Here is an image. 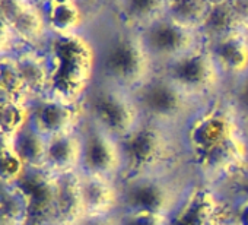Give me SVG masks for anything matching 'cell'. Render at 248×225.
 <instances>
[{
    "mask_svg": "<svg viewBox=\"0 0 248 225\" xmlns=\"http://www.w3.org/2000/svg\"><path fill=\"white\" fill-rule=\"evenodd\" d=\"M89 34L96 46V79L136 92L156 73L158 66L136 31L98 21Z\"/></svg>",
    "mask_w": 248,
    "mask_h": 225,
    "instance_id": "obj_1",
    "label": "cell"
},
{
    "mask_svg": "<svg viewBox=\"0 0 248 225\" xmlns=\"http://www.w3.org/2000/svg\"><path fill=\"white\" fill-rule=\"evenodd\" d=\"M120 142L126 167L124 176L152 173L178 174L180 164H187L178 132L149 120H143Z\"/></svg>",
    "mask_w": 248,
    "mask_h": 225,
    "instance_id": "obj_2",
    "label": "cell"
},
{
    "mask_svg": "<svg viewBox=\"0 0 248 225\" xmlns=\"http://www.w3.org/2000/svg\"><path fill=\"white\" fill-rule=\"evenodd\" d=\"M54 79L51 95L72 102H83L96 80V46L89 34L70 38H51Z\"/></svg>",
    "mask_w": 248,
    "mask_h": 225,
    "instance_id": "obj_3",
    "label": "cell"
},
{
    "mask_svg": "<svg viewBox=\"0 0 248 225\" xmlns=\"http://www.w3.org/2000/svg\"><path fill=\"white\" fill-rule=\"evenodd\" d=\"M247 132V128L226 95L200 105L180 129V142L187 164L217 144Z\"/></svg>",
    "mask_w": 248,
    "mask_h": 225,
    "instance_id": "obj_4",
    "label": "cell"
},
{
    "mask_svg": "<svg viewBox=\"0 0 248 225\" xmlns=\"http://www.w3.org/2000/svg\"><path fill=\"white\" fill-rule=\"evenodd\" d=\"M83 105L86 120L120 141L145 120L135 92L98 79L88 91Z\"/></svg>",
    "mask_w": 248,
    "mask_h": 225,
    "instance_id": "obj_5",
    "label": "cell"
},
{
    "mask_svg": "<svg viewBox=\"0 0 248 225\" xmlns=\"http://www.w3.org/2000/svg\"><path fill=\"white\" fill-rule=\"evenodd\" d=\"M118 183L120 210H142L171 216L191 181H183L177 173H152L124 176Z\"/></svg>",
    "mask_w": 248,
    "mask_h": 225,
    "instance_id": "obj_6",
    "label": "cell"
},
{
    "mask_svg": "<svg viewBox=\"0 0 248 225\" xmlns=\"http://www.w3.org/2000/svg\"><path fill=\"white\" fill-rule=\"evenodd\" d=\"M158 72L171 79L200 105L225 95L228 88L225 76L204 44Z\"/></svg>",
    "mask_w": 248,
    "mask_h": 225,
    "instance_id": "obj_7",
    "label": "cell"
},
{
    "mask_svg": "<svg viewBox=\"0 0 248 225\" xmlns=\"http://www.w3.org/2000/svg\"><path fill=\"white\" fill-rule=\"evenodd\" d=\"M135 94L145 120L177 132H180L188 117L200 107V104L161 72Z\"/></svg>",
    "mask_w": 248,
    "mask_h": 225,
    "instance_id": "obj_8",
    "label": "cell"
},
{
    "mask_svg": "<svg viewBox=\"0 0 248 225\" xmlns=\"http://www.w3.org/2000/svg\"><path fill=\"white\" fill-rule=\"evenodd\" d=\"M196 180L209 186L232 183L248 168V133L242 132L188 162Z\"/></svg>",
    "mask_w": 248,
    "mask_h": 225,
    "instance_id": "obj_9",
    "label": "cell"
},
{
    "mask_svg": "<svg viewBox=\"0 0 248 225\" xmlns=\"http://www.w3.org/2000/svg\"><path fill=\"white\" fill-rule=\"evenodd\" d=\"M80 135L82 161L79 173L120 181L126 170L120 139L89 120H85Z\"/></svg>",
    "mask_w": 248,
    "mask_h": 225,
    "instance_id": "obj_10",
    "label": "cell"
},
{
    "mask_svg": "<svg viewBox=\"0 0 248 225\" xmlns=\"http://www.w3.org/2000/svg\"><path fill=\"white\" fill-rule=\"evenodd\" d=\"M229 221V200L215 186L191 181L180 205L170 216V225H225Z\"/></svg>",
    "mask_w": 248,
    "mask_h": 225,
    "instance_id": "obj_11",
    "label": "cell"
},
{
    "mask_svg": "<svg viewBox=\"0 0 248 225\" xmlns=\"http://www.w3.org/2000/svg\"><path fill=\"white\" fill-rule=\"evenodd\" d=\"M158 70L203 46L200 32L181 27L164 16L139 32Z\"/></svg>",
    "mask_w": 248,
    "mask_h": 225,
    "instance_id": "obj_12",
    "label": "cell"
},
{
    "mask_svg": "<svg viewBox=\"0 0 248 225\" xmlns=\"http://www.w3.org/2000/svg\"><path fill=\"white\" fill-rule=\"evenodd\" d=\"M30 120L50 139L80 130L86 120V111L83 102H72L48 94L31 101Z\"/></svg>",
    "mask_w": 248,
    "mask_h": 225,
    "instance_id": "obj_13",
    "label": "cell"
},
{
    "mask_svg": "<svg viewBox=\"0 0 248 225\" xmlns=\"http://www.w3.org/2000/svg\"><path fill=\"white\" fill-rule=\"evenodd\" d=\"M51 38H70L91 34L101 16V3L76 0H46L41 2Z\"/></svg>",
    "mask_w": 248,
    "mask_h": 225,
    "instance_id": "obj_14",
    "label": "cell"
},
{
    "mask_svg": "<svg viewBox=\"0 0 248 225\" xmlns=\"http://www.w3.org/2000/svg\"><path fill=\"white\" fill-rule=\"evenodd\" d=\"M0 11L9 24L18 47H48L51 35L46 22L41 2L8 0V2H0Z\"/></svg>",
    "mask_w": 248,
    "mask_h": 225,
    "instance_id": "obj_15",
    "label": "cell"
},
{
    "mask_svg": "<svg viewBox=\"0 0 248 225\" xmlns=\"http://www.w3.org/2000/svg\"><path fill=\"white\" fill-rule=\"evenodd\" d=\"M11 57L31 101L46 96L51 92L54 66L48 47L32 48L21 46L11 51Z\"/></svg>",
    "mask_w": 248,
    "mask_h": 225,
    "instance_id": "obj_16",
    "label": "cell"
},
{
    "mask_svg": "<svg viewBox=\"0 0 248 225\" xmlns=\"http://www.w3.org/2000/svg\"><path fill=\"white\" fill-rule=\"evenodd\" d=\"M168 0H123L101 3L99 21L140 32L167 14Z\"/></svg>",
    "mask_w": 248,
    "mask_h": 225,
    "instance_id": "obj_17",
    "label": "cell"
},
{
    "mask_svg": "<svg viewBox=\"0 0 248 225\" xmlns=\"http://www.w3.org/2000/svg\"><path fill=\"white\" fill-rule=\"evenodd\" d=\"M228 85L248 72V31H236L204 43Z\"/></svg>",
    "mask_w": 248,
    "mask_h": 225,
    "instance_id": "obj_18",
    "label": "cell"
},
{
    "mask_svg": "<svg viewBox=\"0 0 248 225\" xmlns=\"http://www.w3.org/2000/svg\"><path fill=\"white\" fill-rule=\"evenodd\" d=\"M85 215H114L121 209L120 183L117 180L79 173Z\"/></svg>",
    "mask_w": 248,
    "mask_h": 225,
    "instance_id": "obj_19",
    "label": "cell"
},
{
    "mask_svg": "<svg viewBox=\"0 0 248 225\" xmlns=\"http://www.w3.org/2000/svg\"><path fill=\"white\" fill-rule=\"evenodd\" d=\"M82 135L80 130L48 139L46 168L53 176L62 177L80 171Z\"/></svg>",
    "mask_w": 248,
    "mask_h": 225,
    "instance_id": "obj_20",
    "label": "cell"
},
{
    "mask_svg": "<svg viewBox=\"0 0 248 225\" xmlns=\"http://www.w3.org/2000/svg\"><path fill=\"white\" fill-rule=\"evenodd\" d=\"M236 31H242V27L232 6V0H212L209 2V9L200 28L203 43L222 38Z\"/></svg>",
    "mask_w": 248,
    "mask_h": 225,
    "instance_id": "obj_21",
    "label": "cell"
},
{
    "mask_svg": "<svg viewBox=\"0 0 248 225\" xmlns=\"http://www.w3.org/2000/svg\"><path fill=\"white\" fill-rule=\"evenodd\" d=\"M48 138H46L32 123H28L14 136V149L24 161L27 170H44Z\"/></svg>",
    "mask_w": 248,
    "mask_h": 225,
    "instance_id": "obj_22",
    "label": "cell"
},
{
    "mask_svg": "<svg viewBox=\"0 0 248 225\" xmlns=\"http://www.w3.org/2000/svg\"><path fill=\"white\" fill-rule=\"evenodd\" d=\"M209 9L206 0H168L165 16L188 30L200 32Z\"/></svg>",
    "mask_w": 248,
    "mask_h": 225,
    "instance_id": "obj_23",
    "label": "cell"
},
{
    "mask_svg": "<svg viewBox=\"0 0 248 225\" xmlns=\"http://www.w3.org/2000/svg\"><path fill=\"white\" fill-rule=\"evenodd\" d=\"M30 218V202L19 186L0 187V222L12 225Z\"/></svg>",
    "mask_w": 248,
    "mask_h": 225,
    "instance_id": "obj_24",
    "label": "cell"
},
{
    "mask_svg": "<svg viewBox=\"0 0 248 225\" xmlns=\"http://www.w3.org/2000/svg\"><path fill=\"white\" fill-rule=\"evenodd\" d=\"M31 102L15 101L0 111V132L15 136L30 120Z\"/></svg>",
    "mask_w": 248,
    "mask_h": 225,
    "instance_id": "obj_25",
    "label": "cell"
},
{
    "mask_svg": "<svg viewBox=\"0 0 248 225\" xmlns=\"http://www.w3.org/2000/svg\"><path fill=\"white\" fill-rule=\"evenodd\" d=\"M27 173V167L14 146L0 154V187L16 186Z\"/></svg>",
    "mask_w": 248,
    "mask_h": 225,
    "instance_id": "obj_26",
    "label": "cell"
},
{
    "mask_svg": "<svg viewBox=\"0 0 248 225\" xmlns=\"http://www.w3.org/2000/svg\"><path fill=\"white\" fill-rule=\"evenodd\" d=\"M226 98L235 108V111L242 119L245 128H247V119H248V72L238 78L236 80L231 82L225 92Z\"/></svg>",
    "mask_w": 248,
    "mask_h": 225,
    "instance_id": "obj_27",
    "label": "cell"
},
{
    "mask_svg": "<svg viewBox=\"0 0 248 225\" xmlns=\"http://www.w3.org/2000/svg\"><path fill=\"white\" fill-rule=\"evenodd\" d=\"M118 225H170V216L142 210H120Z\"/></svg>",
    "mask_w": 248,
    "mask_h": 225,
    "instance_id": "obj_28",
    "label": "cell"
},
{
    "mask_svg": "<svg viewBox=\"0 0 248 225\" xmlns=\"http://www.w3.org/2000/svg\"><path fill=\"white\" fill-rule=\"evenodd\" d=\"M229 222L232 225H248V197H232L229 202Z\"/></svg>",
    "mask_w": 248,
    "mask_h": 225,
    "instance_id": "obj_29",
    "label": "cell"
},
{
    "mask_svg": "<svg viewBox=\"0 0 248 225\" xmlns=\"http://www.w3.org/2000/svg\"><path fill=\"white\" fill-rule=\"evenodd\" d=\"M75 225H118V213H114V215H83Z\"/></svg>",
    "mask_w": 248,
    "mask_h": 225,
    "instance_id": "obj_30",
    "label": "cell"
},
{
    "mask_svg": "<svg viewBox=\"0 0 248 225\" xmlns=\"http://www.w3.org/2000/svg\"><path fill=\"white\" fill-rule=\"evenodd\" d=\"M232 6L236 12L242 30L248 31V0H232Z\"/></svg>",
    "mask_w": 248,
    "mask_h": 225,
    "instance_id": "obj_31",
    "label": "cell"
},
{
    "mask_svg": "<svg viewBox=\"0 0 248 225\" xmlns=\"http://www.w3.org/2000/svg\"><path fill=\"white\" fill-rule=\"evenodd\" d=\"M236 187V196L248 197V168L232 181Z\"/></svg>",
    "mask_w": 248,
    "mask_h": 225,
    "instance_id": "obj_32",
    "label": "cell"
},
{
    "mask_svg": "<svg viewBox=\"0 0 248 225\" xmlns=\"http://www.w3.org/2000/svg\"><path fill=\"white\" fill-rule=\"evenodd\" d=\"M12 225H53L50 222H43V221H35V219H25V221H21V222H16V224H12Z\"/></svg>",
    "mask_w": 248,
    "mask_h": 225,
    "instance_id": "obj_33",
    "label": "cell"
},
{
    "mask_svg": "<svg viewBox=\"0 0 248 225\" xmlns=\"http://www.w3.org/2000/svg\"><path fill=\"white\" fill-rule=\"evenodd\" d=\"M225 225H232V224H231V222H229V221H228V222H226V224H225Z\"/></svg>",
    "mask_w": 248,
    "mask_h": 225,
    "instance_id": "obj_34",
    "label": "cell"
}]
</instances>
